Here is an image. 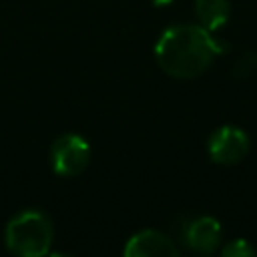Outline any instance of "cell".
Listing matches in <instances>:
<instances>
[{"instance_id":"cell-1","label":"cell","mask_w":257,"mask_h":257,"mask_svg":"<svg viewBox=\"0 0 257 257\" xmlns=\"http://www.w3.org/2000/svg\"><path fill=\"white\" fill-rule=\"evenodd\" d=\"M221 52H225V42L201 24H173L163 30L155 44L159 66L181 80L201 76Z\"/></svg>"},{"instance_id":"cell-2","label":"cell","mask_w":257,"mask_h":257,"mask_svg":"<svg viewBox=\"0 0 257 257\" xmlns=\"http://www.w3.org/2000/svg\"><path fill=\"white\" fill-rule=\"evenodd\" d=\"M54 227L40 209H24L12 215L4 227V245L20 257H42L50 251Z\"/></svg>"},{"instance_id":"cell-3","label":"cell","mask_w":257,"mask_h":257,"mask_svg":"<svg viewBox=\"0 0 257 257\" xmlns=\"http://www.w3.org/2000/svg\"><path fill=\"white\" fill-rule=\"evenodd\" d=\"M90 161V145L76 133H64L50 147V167L60 177L80 175Z\"/></svg>"},{"instance_id":"cell-4","label":"cell","mask_w":257,"mask_h":257,"mask_svg":"<svg viewBox=\"0 0 257 257\" xmlns=\"http://www.w3.org/2000/svg\"><path fill=\"white\" fill-rule=\"evenodd\" d=\"M207 153L217 165H235L249 153V135L235 124L215 128L207 141Z\"/></svg>"},{"instance_id":"cell-5","label":"cell","mask_w":257,"mask_h":257,"mask_svg":"<svg viewBox=\"0 0 257 257\" xmlns=\"http://www.w3.org/2000/svg\"><path fill=\"white\" fill-rule=\"evenodd\" d=\"M126 257H177L179 249L175 241L157 229H143L135 233L122 251Z\"/></svg>"},{"instance_id":"cell-6","label":"cell","mask_w":257,"mask_h":257,"mask_svg":"<svg viewBox=\"0 0 257 257\" xmlns=\"http://www.w3.org/2000/svg\"><path fill=\"white\" fill-rule=\"evenodd\" d=\"M221 237H223L221 223L209 215L195 217L185 227V243L189 249L197 253H205V255L213 253L219 247Z\"/></svg>"},{"instance_id":"cell-7","label":"cell","mask_w":257,"mask_h":257,"mask_svg":"<svg viewBox=\"0 0 257 257\" xmlns=\"http://www.w3.org/2000/svg\"><path fill=\"white\" fill-rule=\"evenodd\" d=\"M195 14L199 24L209 32H217L231 14L229 0H195Z\"/></svg>"},{"instance_id":"cell-8","label":"cell","mask_w":257,"mask_h":257,"mask_svg":"<svg viewBox=\"0 0 257 257\" xmlns=\"http://www.w3.org/2000/svg\"><path fill=\"white\" fill-rule=\"evenodd\" d=\"M221 255L225 257H253L257 255V249L247 239H231L221 247Z\"/></svg>"},{"instance_id":"cell-9","label":"cell","mask_w":257,"mask_h":257,"mask_svg":"<svg viewBox=\"0 0 257 257\" xmlns=\"http://www.w3.org/2000/svg\"><path fill=\"white\" fill-rule=\"evenodd\" d=\"M173 0H153V4L155 6H167V4H171Z\"/></svg>"}]
</instances>
